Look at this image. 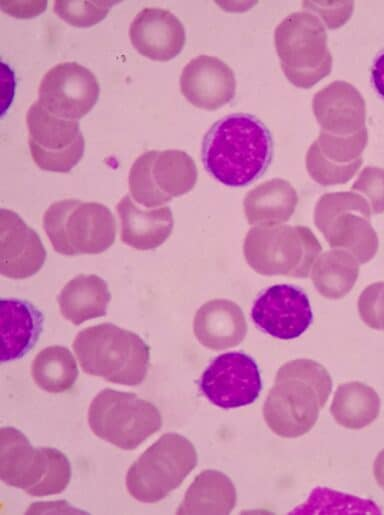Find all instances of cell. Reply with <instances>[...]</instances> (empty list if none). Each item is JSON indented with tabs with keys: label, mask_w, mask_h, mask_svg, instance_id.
Wrapping results in <instances>:
<instances>
[{
	"label": "cell",
	"mask_w": 384,
	"mask_h": 515,
	"mask_svg": "<svg viewBox=\"0 0 384 515\" xmlns=\"http://www.w3.org/2000/svg\"><path fill=\"white\" fill-rule=\"evenodd\" d=\"M272 156V135L251 114L234 113L219 119L202 141L205 169L230 187H243L258 179L269 167Z\"/></svg>",
	"instance_id": "obj_1"
},
{
	"label": "cell",
	"mask_w": 384,
	"mask_h": 515,
	"mask_svg": "<svg viewBox=\"0 0 384 515\" xmlns=\"http://www.w3.org/2000/svg\"><path fill=\"white\" fill-rule=\"evenodd\" d=\"M331 390V377L321 364L309 359L285 363L263 405L267 426L285 438L306 434L317 422Z\"/></svg>",
	"instance_id": "obj_2"
},
{
	"label": "cell",
	"mask_w": 384,
	"mask_h": 515,
	"mask_svg": "<svg viewBox=\"0 0 384 515\" xmlns=\"http://www.w3.org/2000/svg\"><path fill=\"white\" fill-rule=\"evenodd\" d=\"M82 370L128 386L141 384L148 372L150 348L136 333L112 323L82 329L73 341Z\"/></svg>",
	"instance_id": "obj_3"
},
{
	"label": "cell",
	"mask_w": 384,
	"mask_h": 515,
	"mask_svg": "<svg viewBox=\"0 0 384 515\" xmlns=\"http://www.w3.org/2000/svg\"><path fill=\"white\" fill-rule=\"evenodd\" d=\"M0 478L35 497L62 493L71 479L67 456L53 447H34L18 429L0 430Z\"/></svg>",
	"instance_id": "obj_4"
},
{
	"label": "cell",
	"mask_w": 384,
	"mask_h": 515,
	"mask_svg": "<svg viewBox=\"0 0 384 515\" xmlns=\"http://www.w3.org/2000/svg\"><path fill=\"white\" fill-rule=\"evenodd\" d=\"M43 228L53 249L66 256L100 254L116 237V220L107 206L72 198L46 209Z\"/></svg>",
	"instance_id": "obj_5"
},
{
	"label": "cell",
	"mask_w": 384,
	"mask_h": 515,
	"mask_svg": "<svg viewBox=\"0 0 384 515\" xmlns=\"http://www.w3.org/2000/svg\"><path fill=\"white\" fill-rule=\"evenodd\" d=\"M274 42L281 69L296 87L308 89L328 76L332 55L320 18L309 11L294 12L276 27Z\"/></svg>",
	"instance_id": "obj_6"
},
{
	"label": "cell",
	"mask_w": 384,
	"mask_h": 515,
	"mask_svg": "<svg viewBox=\"0 0 384 515\" xmlns=\"http://www.w3.org/2000/svg\"><path fill=\"white\" fill-rule=\"evenodd\" d=\"M197 452L190 440L165 433L129 467L125 486L135 500L156 503L178 488L196 467Z\"/></svg>",
	"instance_id": "obj_7"
},
{
	"label": "cell",
	"mask_w": 384,
	"mask_h": 515,
	"mask_svg": "<svg viewBox=\"0 0 384 515\" xmlns=\"http://www.w3.org/2000/svg\"><path fill=\"white\" fill-rule=\"evenodd\" d=\"M88 423L97 437L123 450H134L162 427L160 410L134 393L110 388L91 401Z\"/></svg>",
	"instance_id": "obj_8"
},
{
	"label": "cell",
	"mask_w": 384,
	"mask_h": 515,
	"mask_svg": "<svg viewBox=\"0 0 384 515\" xmlns=\"http://www.w3.org/2000/svg\"><path fill=\"white\" fill-rule=\"evenodd\" d=\"M197 175L195 162L186 152L149 150L137 157L130 168V194L143 207H161L192 190Z\"/></svg>",
	"instance_id": "obj_9"
},
{
	"label": "cell",
	"mask_w": 384,
	"mask_h": 515,
	"mask_svg": "<svg viewBox=\"0 0 384 515\" xmlns=\"http://www.w3.org/2000/svg\"><path fill=\"white\" fill-rule=\"evenodd\" d=\"M26 124L30 154L40 169L67 173L82 159L85 140L77 120L54 116L35 101Z\"/></svg>",
	"instance_id": "obj_10"
},
{
	"label": "cell",
	"mask_w": 384,
	"mask_h": 515,
	"mask_svg": "<svg viewBox=\"0 0 384 515\" xmlns=\"http://www.w3.org/2000/svg\"><path fill=\"white\" fill-rule=\"evenodd\" d=\"M96 76L77 62H61L49 69L38 87V102L54 116L78 120L98 101Z\"/></svg>",
	"instance_id": "obj_11"
},
{
	"label": "cell",
	"mask_w": 384,
	"mask_h": 515,
	"mask_svg": "<svg viewBox=\"0 0 384 515\" xmlns=\"http://www.w3.org/2000/svg\"><path fill=\"white\" fill-rule=\"evenodd\" d=\"M261 388V376L255 360L238 351L214 358L200 379V389L204 396L213 405L223 409L253 403Z\"/></svg>",
	"instance_id": "obj_12"
},
{
	"label": "cell",
	"mask_w": 384,
	"mask_h": 515,
	"mask_svg": "<svg viewBox=\"0 0 384 515\" xmlns=\"http://www.w3.org/2000/svg\"><path fill=\"white\" fill-rule=\"evenodd\" d=\"M251 317L265 333L278 339L291 340L308 329L313 313L309 298L301 288L277 284L258 295Z\"/></svg>",
	"instance_id": "obj_13"
},
{
	"label": "cell",
	"mask_w": 384,
	"mask_h": 515,
	"mask_svg": "<svg viewBox=\"0 0 384 515\" xmlns=\"http://www.w3.org/2000/svg\"><path fill=\"white\" fill-rule=\"evenodd\" d=\"M46 260L39 235L10 209L0 210V273L11 279L35 275Z\"/></svg>",
	"instance_id": "obj_14"
},
{
	"label": "cell",
	"mask_w": 384,
	"mask_h": 515,
	"mask_svg": "<svg viewBox=\"0 0 384 515\" xmlns=\"http://www.w3.org/2000/svg\"><path fill=\"white\" fill-rule=\"evenodd\" d=\"M180 90L193 106L212 111L234 98L236 79L233 70L224 61L214 56L200 55L183 68Z\"/></svg>",
	"instance_id": "obj_15"
},
{
	"label": "cell",
	"mask_w": 384,
	"mask_h": 515,
	"mask_svg": "<svg viewBox=\"0 0 384 515\" xmlns=\"http://www.w3.org/2000/svg\"><path fill=\"white\" fill-rule=\"evenodd\" d=\"M129 37L135 50L142 56L166 62L182 51L186 31L181 21L169 10L144 8L131 22Z\"/></svg>",
	"instance_id": "obj_16"
},
{
	"label": "cell",
	"mask_w": 384,
	"mask_h": 515,
	"mask_svg": "<svg viewBox=\"0 0 384 515\" xmlns=\"http://www.w3.org/2000/svg\"><path fill=\"white\" fill-rule=\"evenodd\" d=\"M313 112L321 131L350 136L366 128V104L356 87L346 81H334L313 98Z\"/></svg>",
	"instance_id": "obj_17"
},
{
	"label": "cell",
	"mask_w": 384,
	"mask_h": 515,
	"mask_svg": "<svg viewBox=\"0 0 384 515\" xmlns=\"http://www.w3.org/2000/svg\"><path fill=\"white\" fill-rule=\"evenodd\" d=\"M116 212L121 223V241L136 250L159 247L173 230L169 206L143 209L127 194L117 203Z\"/></svg>",
	"instance_id": "obj_18"
},
{
	"label": "cell",
	"mask_w": 384,
	"mask_h": 515,
	"mask_svg": "<svg viewBox=\"0 0 384 515\" xmlns=\"http://www.w3.org/2000/svg\"><path fill=\"white\" fill-rule=\"evenodd\" d=\"M1 362L24 357L37 343L44 317L33 304L15 298L0 301Z\"/></svg>",
	"instance_id": "obj_19"
},
{
	"label": "cell",
	"mask_w": 384,
	"mask_h": 515,
	"mask_svg": "<svg viewBox=\"0 0 384 515\" xmlns=\"http://www.w3.org/2000/svg\"><path fill=\"white\" fill-rule=\"evenodd\" d=\"M194 335L204 347L223 350L237 346L246 335V320L241 308L226 299L204 303L194 317Z\"/></svg>",
	"instance_id": "obj_20"
},
{
	"label": "cell",
	"mask_w": 384,
	"mask_h": 515,
	"mask_svg": "<svg viewBox=\"0 0 384 515\" xmlns=\"http://www.w3.org/2000/svg\"><path fill=\"white\" fill-rule=\"evenodd\" d=\"M111 294L107 283L96 274H79L61 289V315L74 325L105 316Z\"/></svg>",
	"instance_id": "obj_21"
},
{
	"label": "cell",
	"mask_w": 384,
	"mask_h": 515,
	"mask_svg": "<svg viewBox=\"0 0 384 515\" xmlns=\"http://www.w3.org/2000/svg\"><path fill=\"white\" fill-rule=\"evenodd\" d=\"M236 500V489L228 476L204 470L188 487L176 514H229Z\"/></svg>",
	"instance_id": "obj_22"
},
{
	"label": "cell",
	"mask_w": 384,
	"mask_h": 515,
	"mask_svg": "<svg viewBox=\"0 0 384 515\" xmlns=\"http://www.w3.org/2000/svg\"><path fill=\"white\" fill-rule=\"evenodd\" d=\"M297 202V193L292 185L276 178L259 184L246 194L244 211L250 224L268 226L287 221Z\"/></svg>",
	"instance_id": "obj_23"
},
{
	"label": "cell",
	"mask_w": 384,
	"mask_h": 515,
	"mask_svg": "<svg viewBox=\"0 0 384 515\" xmlns=\"http://www.w3.org/2000/svg\"><path fill=\"white\" fill-rule=\"evenodd\" d=\"M380 406V398L372 387L353 381L339 385L330 411L339 425L348 429H361L377 419Z\"/></svg>",
	"instance_id": "obj_24"
},
{
	"label": "cell",
	"mask_w": 384,
	"mask_h": 515,
	"mask_svg": "<svg viewBox=\"0 0 384 515\" xmlns=\"http://www.w3.org/2000/svg\"><path fill=\"white\" fill-rule=\"evenodd\" d=\"M78 373L73 354L61 345L42 349L31 365V375L36 385L53 394L70 390L77 380Z\"/></svg>",
	"instance_id": "obj_25"
},
{
	"label": "cell",
	"mask_w": 384,
	"mask_h": 515,
	"mask_svg": "<svg viewBox=\"0 0 384 515\" xmlns=\"http://www.w3.org/2000/svg\"><path fill=\"white\" fill-rule=\"evenodd\" d=\"M291 514H350L381 513L377 505L367 499L334 491L329 488L316 487L307 501L290 512Z\"/></svg>",
	"instance_id": "obj_26"
},
{
	"label": "cell",
	"mask_w": 384,
	"mask_h": 515,
	"mask_svg": "<svg viewBox=\"0 0 384 515\" xmlns=\"http://www.w3.org/2000/svg\"><path fill=\"white\" fill-rule=\"evenodd\" d=\"M119 1H54L53 9L62 20L74 27H91L102 21L111 6Z\"/></svg>",
	"instance_id": "obj_27"
},
{
	"label": "cell",
	"mask_w": 384,
	"mask_h": 515,
	"mask_svg": "<svg viewBox=\"0 0 384 515\" xmlns=\"http://www.w3.org/2000/svg\"><path fill=\"white\" fill-rule=\"evenodd\" d=\"M351 190L362 193L368 201L372 214L384 212V169L379 167H365Z\"/></svg>",
	"instance_id": "obj_28"
},
{
	"label": "cell",
	"mask_w": 384,
	"mask_h": 515,
	"mask_svg": "<svg viewBox=\"0 0 384 515\" xmlns=\"http://www.w3.org/2000/svg\"><path fill=\"white\" fill-rule=\"evenodd\" d=\"M358 312L370 328L384 330V282L367 286L358 299Z\"/></svg>",
	"instance_id": "obj_29"
},
{
	"label": "cell",
	"mask_w": 384,
	"mask_h": 515,
	"mask_svg": "<svg viewBox=\"0 0 384 515\" xmlns=\"http://www.w3.org/2000/svg\"><path fill=\"white\" fill-rule=\"evenodd\" d=\"M302 7L317 15L328 28L335 29L350 18L354 3L352 1H303Z\"/></svg>",
	"instance_id": "obj_30"
},
{
	"label": "cell",
	"mask_w": 384,
	"mask_h": 515,
	"mask_svg": "<svg viewBox=\"0 0 384 515\" xmlns=\"http://www.w3.org/2000/svg\"><path fill=\"white\" fill-rule=\"evenodd\" d=\"M38 513H85L82 510L71 507L66 501L36 502L29 506L26 514Z\"/></svg>",
	"instance_id": "obj_31"
},
{
	"label": "cell",
	"mask_w": 384,
	"mask_h": 515,
	"mask_svg": "<svg viewBox=\"0 0 384 515\" xmlns=\"http://www.w3.org/2000/svg\"><path fill=\"white\" fill-rule=\"evenodd\" d=\"M371 78L375 90L384 99V50L374 60Z\"/></svg>",
	"instance_id": "obj_32"
},
{
	"label": "cell",
	"mask_w": 384,
	"mask_h": 515,
	"mask_svg": "<svg viewBox=\"0 0 384 515\" xmlns=\"http://www.w3.org/2000/svg\"><path fill=\"white\" fill-rule=\"evenodd\" d=\"M373 474L377 484L384 490V449H382L373 464Z\"/></svg>",
	"instance_id": "obj_33"
}]
</instances>
